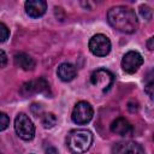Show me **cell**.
Masks as SVG:
<instances>
[{"label": "cell", "mask_w": 154, "mask_h": 154, "mask_svg": "<svg viewBox=\"0 0 154 154\" xmlns=\"http://www.w3.org/2000/svg\"><path fill=\"white\" fill-rule=\"evenodd\" d=\"M107 20L116 30L132 34L137 30L138 19L135 11L128 6H114L107 12Z\"/></svg>", "instance_id": "cell-1"}, {"label": "cell", "mask_w": 154, "mask_h": 154, "mask_svg": "<svg viewBox=\"0 0 154 154\" xmlns=\"http://www.w3.org/2000/svg\"><path fill=\"white\" fill-rule=\"evenodd\" d=\"M93 134L85 129L71 130L66 137V146L73 154L85 153L93 144Z\"/></svg>", "instance_id": "cell-2"}, {"label": "cell", "mask_w": 154, "mask_h": 154, "mask_svg": "<svg viewBox=\"0 0 154 154\" xmlns=\"http://www.w3.org/2000/svg\"><path fill=\"white\" fill-rule=\"evenodd\" d=\"M14 130H16L17 135L24 141H30L35 136V126H34L31 119L25 113H19L16 117Z\"/></svg>", "instance_id": "cell-3"}, {"label": "cell", "mask_w": 154, "mask_h": 154, "mask_svg": "<svg viewBox=\"0 0 154 154\" xmlns=\"http://www.w3.org/2000/svg\"><path fill=\"white\" fill-rule=\"evenodd\" d=\"M20 93L24 96H29L32 94H45V95H51V88L49 83L46 81V78L40 77L36 79H31L29 82H25L22 85Z\"/></svg>", "instance_id": "cell-4"}, {"label": "cell", "mask_w": 154, "mask_h": 154, "mask_svg": "<svg viewBox=\"0 0 154 154\" xmlns=\"http://www.w3.org/2000/svg\"><path fill=\"white\" fill-rule=\"evenodd\" d=\"M93 114H94V111H93L91 105L87 101H79L73 107L71 118H72L73 123L78 124V125H83L91 120Z\"/></svg>", "instance_id": "cell-5"}, {"label": "cell", "mask_w": 154, "mask_h": 154, "mask_svg": "<svg viewBox=\"0 0 154 154\" xmlns=\"http://www.w3.org/2000/svg\"><path fill=\"white\" fill-rule=\"evenodd\" d=\"M89 49L96 57H106L111 51V41L103 34H96L89 40Z\"/></svg>", "instance_id": "cell-6"}, {"label": "cell", "mask_w": 154, "mask_h": 154, "mask_svg": "<svg viewBox=\"0 0 154 154\" xmlns=\"http://www.w3.org/2000/svg\"><path fill=\"white\" fill-rule=\"evenodd\" d=\"M90 82L95 87L100 88L102 91H107V90H109V88L112 87V84L114 82V76L111 71H108L106 69H97L91 73Z\"/></svg>", "instance_id": "cell-7"}, {"label": "cell", "mask_w": 154, "mask_h": 154, "mask_svg": "<svg viewBox=\"0 0 154 154\" xmlns=\"http://www.w3.org/2000/svg\"><path fill=\"white\" fill-rule=\"evenodd\" d=\"M143 64L142 55L136 51H130L124 54L122 59V67L126 73H135Z\"/></svg>", "instance_id": "cell-8"}, {"label": "cell", "mask_w": 154, "mask_h": 154, "mask_svg": "<svg viewBox=\"0 0 154 154\" xmlns=\"http://www.w3.org/2000/svg\"><path fill=\"white\" fill-rule=\"evenodd\" d=\"M112 154H144V148L135 141H120L113 144Z\"/></svg>", "instance_id": "cell-9"}, {"label": "cell", "mask_w": 154, "mask_h": 154, "mask_svg": "<svg viewBox=\"0 0 154 154\" xmlns=\"http://www.w3.org/2000/svg\"><path fill=\"white\" fill-rule=\"evenodd\" d=\"M25 12L31 18L42 17L47 10V2L43 0H29L24 4Z\"/></svg>", "instance_id": "cell-10"}, {"label": "cell", "mask_w": 154, "mask_h": 154, "mask_svg": "<svg viewBox=\"0 0 154 154\" xmlns=\"http://www.w3.org/2000/svg\"><path fill=\"white\" fill-rule=\"evenodd\" d=\"M111 131L116 135H120V136H130L134 132V128L131 125V123L123 118L119 117L117 119H114L111 124Z\"/></svg>", "instance_id": "cell-11"}, {"label": "cell", "mask_w": 154, "mask_h": 154, "mask_svg": "<svg viewBox=\"0 0 154 154\" xmlns=\"http://www.w3.org/2000/svg\"><path fill=\"white\" fill-rule=\"evenodd\" d=\"M57 75H58V77L63 82H70V81H72L76 77L77 70H76V67L72 64H70V63H63V64H60L58 66Z\"/></svg>", "instance_id": "cell-12"}, {"label": "cell", "mask_w": 154, "mask_h": 154, "mask_svg": "<svg viewBox=\"0 0 154 154\" xmlns=\"http://www.w3.org/2000/svg\"><path fill=\"white\" fill-rule=\"evenodd\" d=\"M14 65L25 71H31L35 67V60L26 53H17L14 54Z\"/></svg>", "instance_id": "cell-13"}, {"label": "cell", "mask_w": 154, "mask_h": 154, "mask_svg": "<svg viewBox=\"0 0 154 154\" xmlns=\"http://www.w3.org/2000/svg\"><path fill=\"white\" fill-rule=\"evenodd\" d=\"M41 122L46 129H51L57 124V117L53 113H43L41 116Z\"/></svg>", "instance_id": "cell-14"}, {"label": "cell", "mask_w": 154, "mask_h": 154, "mask_svg": "<svg viewBox=\"0 0 154 154\" xmlns=\"http://www.w3.org/2000/svg\"><path fill=\"white\" fill-rule=\"evenodd\" d=\"M10 36V30L4 24V23H0V43L1 42H5Z\"/></svg>", "instance_id": "cell-15"}, {"label": "cell", "mask_w": 154, "mask_h": 154, "mask_svg": "<svg viewBox=\"0 0 154 154\" xmlns=\"http://www.w3.org/2000/svg\"><path fill=\"white\" fill-rule=\"evenodd\" d=\"M10 125V118L6 113L0 112V131L7 129V126Z\"/></svg>", "instance_id": "cell-16"}, {"label": "cell", "mask_w": 154, "mask_h": 154, "mask_svg": "<svg viewBox=\"0 0 154 154\" xmlns=\"http://www.w3.org/2000/svg\"><path fill=\"white\" fill-rule=\"evenodd\" d=\"M140 13H141V16L144 19H147V20H150L152 19V10L148 6H146V5L140 6Z\"/></svg>", "instance_id": "cell-17"}, {"label": "cell", "mask_w": 154, "mask_h": 154, "mask_svg": "<svg viewBox=\"0 0 154 154\" xmlns=\"http://www.w3.org/2000/svg\"><path fill=\"white\" fill-rule=\"evenodd\" d=\"M149 77H150V76H149ZM152 89H153V81H152V77H150L149 81H148L147 84H146V88H144L146 93L149 95L150 99H153V91H152Z\"/></svg>", "instance_id": "cell-18"}, {"label": "cell", "mask_w": 154, "mask_h": 154, "mask_svg": "<svg viewBox=\"0 0 154 154\" xmlns=\"http://www.w3.org/2000/svg\"><path fill=\"white\" fill-rule=\"evenodd\" d=\"M6 64H7V55L2 49H0V67H4Z\"/></svg>", "instance_id": "cell-19"}, {"label": "cell", "mask_w": 154, "mask_h": 154, "mask_svg": "<svg viewBox=\"0 0 154 154\" xmlns=\"http://www.w3.org/2000/svg\"><path fill=\"white\" fill-rule=\"evenodd\" d=\"M46 154H58V150H57L54 147L49 146V147L46 149Z\"/></svg>", "instance_id": "cell-20"}, {"label": "cell", "mask_w": 154, "mask_h": 154, "mask_svg": "<svg viewBox=\"0 0 154 154\" xmlns=\"http://www.w3.org/2000/svg\"><path fill=\"white\" fill-rule=\"evenodd\" d=\"M153 41H154V38L153 37H150L149 38V41H148V43H147V46H148V49H153Z\"/></svg>", "instance_id": "cell-21"}]
</instances>
